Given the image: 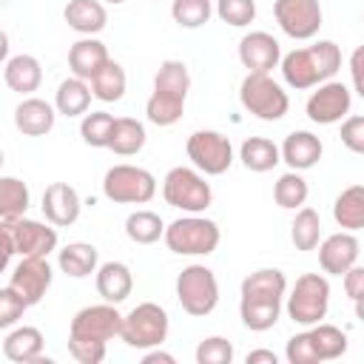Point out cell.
Returning a JSON list of instances; mask_svg holds the SVG:
<instances>
[{"instance_id": "1", "label": "cell", "mask_w": 364, "mask_h": 364, "mask_svg": "<svg viewBox=\"0 0 364 364\" xmlns=\"http://www.w3.org/2000/svg\"><path fill=\"white\" fill-rule=\"evenodd\" d=\"M279 68L290 88L307 91V88H316V85L333 80V74L341 68V48L333 40H318L307 48L287 51L282 57Z\"/></svg>"}, {"instance_id": "2", "label": "cell", "mask_w": 364, "mask_h": 364, "mask_svg": "<svg viewBox=\"0 0 364 364\" xmlns=\"http://www.w3.org/2000/svg\"><path fill=\"white\" fill-rule=\"evenodd\" d=\"M0 239H3V267H9L11 256H48L57 250V230L51 222H37V219H3L0 225Z\"/></svg>"}, {"instance_id": "3", "label": "cell", "mask_w": 364, "mask_h": 364, "mask_svg": "<svg viewBox=\"0 0 364 364\" xmlns=\"http://www.w3.org/2000/svg\"><path fill=\"white\" fill-rule=\"evenodd\" d=\"M165 245L176 256H208L219 247V225L213 219H205L199 213H188L182 219H173L165 228Z\"/></svg>"}, {"instance_id": "4", "label": "cell", "mask_w": 364, "mask_h": 364, "mask_svg": "<svg viewBox=\"0 0 364 364\" xmlns=\"http://www.w3.org/2000/svg\"><path fill=\"white\" fill-rule=\"evenodd\" d=\"M239 102L247 114H253L256 119H264V122L282 119L290 108L287 91L270 74H253V71H247V77L239 85Z\"/></svg>"}, {"instance_id": "5", "label": "cell", "mask_w": 364, "mask_h": 364, "mask_svg": "<svg viewBox=\"0 0 364 364\" xmlns=\"http://www.w3.org/2000/svg\"><path fill=\"white\" fill-rule=\"evenodd\" d=\"M162 196L171 208L185 210V213H205L213 202L210 182H205L202 171L196 168H171L162 179Z\"/></svg>"}, {"instance_id": "6", "label": "cell", "mask_w": 364, "mask_h": 364, "mask_svg": "<svg viewBox=\"0 0 364 364\" xmlns=\"http://www.w3.org/2000/svg\"><path fill=\"white\" fill-rule=\"evenodd\" d=\"M105 199L117 205H148L156 196V176L139 165H114L102 176Z\"/></svg>"}, {"instance_id": "7", "label": "cell", "mask_w": 364, "mask_h": 364, "mask_svg": "<svg viewBox=\"0 0 364 364\" xmlns=\"http://www.w3.org/2000/svg\"><path fill=\"white\" fill-rule=\"evenodd\" d=\"M176 299L188 316H208L219 304V282L210 267L188 264L176 276Z\"/></svg>"}, {"instance_id": "8", "label": "cell", "mask_w": 364, "mask_h": 364, "mask_svg": "<svg viewBox=\"0 0 364 364\" xmlns=\"http://www.w3.org/2000/svg\"><path fill=\"white\" fill-rule=\"evenodd\" d=\"M327 307H330V282L321 273L299 276L287 296V316L296 324L313 327L327 316Z\"/></svg>"}, {"instance_id": "9", "label": "cell", "mask_w": 364, "mask_h": 364, "mask_svg": "<svg viewBox=\"0 0 364 364\" xmlns=\"http://www.w3.org/2000/svg\"><path fill=\"white\" fill-rule=\"evenodd\" d=\"M119 338L134 347V350H151L159 347L168 338V313L156 301H142L136 304L125 318H122V333Z\"/></svg>"}, {"instance_id": "10", "label": "cell", "mask_w": 364, "mask_h": 364, "mask_svg": "<svg viewBox=\"0 0 364 364\" xmlns=\"http://www.w3.org/2000/svg\"><path fill=\"white\" fill-rule=\"evenodd\" d=\"M188 159L205 176H219L233 165V145L219 131H193L188 136Z\"/></svg>"}, {"instance_id": "11", "label": "cell", "mask_w": 364, "mask_h": 364, "mask_svg": "<svg viewBox=\"0 0 364 364\" xmlns=\"http://www.w3.org/2000/svg\"><path fill=\"white\" fill-rule=\"evenodd\" d=\"M122 318L125 316L111 301L88 304V307L74 313V318L68 324V336L71 338H91V341H111L122 333Z\"/></svg>"}, {"instance_id": "12", "label": "cell", "mask_w": 364, "mask_h": 364, "mask_svg": "<svg viewBox=\"0 0 364 364\" xmlns=\"http://www.w3.org/2000/svg\"><path fill=\"white\" fill-rule=\"evenodd\" d=\"M273 17L293 40H313L324 20L318 0H273Z\"/></svg>"}, {"instance_id": "13", "label": "cell", "mask_w": 364, "mask_h": 364, "mask_svg": "<svg viewBox=\"0 0 364 364\" xmlns=\"http://www.w3.org/2000/svg\"><path fill=\"white\" fill-rule=\"evenodd\" d=\"M350 105H353L350 88L338 80H327V82L316 85V91L307 97L304 111H307L310 122H316V125H336V122L347 119Z\"/></svg>"}, {"instance_id": "14", "label": "cell", "mask_w": 364, "mask_h": 364, "mask_svg": "<svg viewBox=\"0 0 364 364\" xmlns=\"http://www.w3.org/2000/svg\"><path fill=\"white\" fill-rule=\"evenodd\" d=\"M51 264H48V256H20V262L11 267L9 273V284L28 301V304H37L46 290L51 287Z\"/></svg>"}, {"instance_id": "15", "label": "cell", "mask_w": 364, "mask_h": 364, "mask_svg": "<svg viewBox=\"0 0 364 364\" xmlns=\"http://www.w3.org/2000/svg\"><path fill=\"white\" fill-rule=\"evenodd\" d=\"M239 60L253 74H270L282 63V46L267 31H250L239 40Z\"/></svg>"}, {"instance_id": "16", "label": "cell", "mask_w": 364, "mask_h": 364, "mask_svg": "<svg viewBox=\"0 0 364 364\" xmlns=\"http://www.w3.org/2000/svg\"><path fill=\"white\" fill-rule=\"evenodd\" d=\"M358 239L353 230H338L318 242V264L330 276H344L358 259Z\"/></svg>"}, {"instance_id": "17", "label": "cell", "mask_w": 364, "mask_h": 364, "mask_svg": "<svg viewBox=\"0 0 364 364\" xmlns=\"http://www.w3.org/2000/svg\"><path fill=\"white\" fill-rule=\"evenodd\" d=\"M40 208H43L46 219L54 228H68V225H74L80 219L82 199H80V193L68 182H51L43 191V205Z\"/></svg>"}, {"instance_id": "18", "label": "cell", "mask_w": 364, "mask_h": 364, "mask_svg": "<svg viewBox=\"0 0 364 364\" xmlns=\"http://www.w3.org/2000/svg\"><path fill=\"white\" fill-rule=\"evenodd\" d=\"M321 154H324V145L313 131H293L282 142V162H287L290 171H307L318 165Z\"/></svg>"}, {"instance_id": "19", "label": "cell", "mask_w": 364, "mask_h": 364, "mask_svg": "<svg viewBox=\"0 0 364 364\" xmlns=\"http://www.w3.org/2000/svg\"><path fill=\"white\" fill-rule=\"evenodd\" d=\"M54 119H57V105L40 100V97H26L14 108V125L26 136H43V134H48L54 128Z\"/></svg>"}, {"instance_id": "20", "label": "cell", "mask_w": 364, "mask_h": 364, "mask_svg": "<svg viewBox=\"0 0 364 364\" xmlns=\"http://www.w3.org/2000/svg\"><path fill=\"white\" fill-rule=\"evenodd\" d=\"M108 48L97 37H82L68 48V68L74 77H82L91 82V77L108 63Z\"/></svg>"}, {"instance_id": "21", "label": "cell", "mask_w": 364, "mask_h": 364, "mask_svg": "<svg viewBox=\"0 0 364 364\" xmlns=\"http://www.w3.org/2000/svg\"><path fill=\"white\" fill-rule=\"evenodd\" d=\"M131 290H134V276L125 262H105L97 267V293L102 296V301L119 304L131 296Z\"/></svg>"}, {"instance_id": "22", "label": "cell", "mask_w": 364, "mask_h": 364, "mask_svg": "<svg viewBox=\"0 0 364 364\" xmlns=\"http://www.w3.org/2000/svg\"><path fill=\"white\" fill-rule=\"evenodd\" d=\"M43 333L37 327H14L3 338V355L14 364H34L43 355Z\"/></svg>"}, {"instance_id": "23", "label": "cell", "mask_w": 364, "mask_h": 364, "mask_svg": "<svg viewBox=\"0 0 364 364\" xmlns=\"http://www.w3.org/2000/svg\"><path fill=\"white\" fill-rule=\"evenodd\" d=\"M63 17H65L68 28H74L85 37L100 34L108 23V11L100 0H68L63 9Z\"/></svg>"}, {"instance_id": "24", "label": "cell", "mask_w": 364, "mask_h": 364, "mask_svg": "<svg viewBox=\"0 0 364 364\" xmlns=\"http://www.w3.org/2000/svg\"><path fill=\"white\" fill-rule=\"evenodd\" d=\"M3 80L11 91L17 94H31L40 88L43 82V68H40V60L31 57V54H14L6 60L3 65Z\"/></svg>"}, {"instance_id": "25", "label": "cell", "mask_w": 364, "mask_h": 364, "mask_svg": "<svg viewBox=\"0 0 364 364\" xmlns=\"http://www.w3.org/2000/svg\"><path fill=\"white\" fill-rule=\"evenodd\" d=\"M91 82L82 80V77H68L57 85V94H54V105H57V114L63 117H85L88 114V105H91Z\"/></svg>"}, {"instance_id": "26", "label": "cell", "mask_w": 364, "mask_h": 364, "mask_svg": "<svg viewBox=\"0 0 364 364\" xmlns=\"http://www.w3.org/2000/svg\"><path fill=\"white\" fill-rule=\"evenodd\" d=\"M57 264L65 276L71 279H85L91 273H97L100 267V256L97 247L91 242H68L60 253H57Z\"/></svg>"}, {"instance_id": "27", "label": "cell", "mask_w": 364, "mask_h": 364, "mask_svg": "<svg viewBox=\"0 0 364 364\" xmlns=\"http://www.w3.org/2000/svg\"><path fill=\"white\" fill-rule=\"evenodd\" d=\"M239 159L253 173H267L282 162V148L267 136H247L239 148Z\"/></svg>"}, {"instance_id": "28", "label": "cell", "mask_w": 364, "mask_h": 364, "mask_svg": "<svg viewBox=\"0 0 364 364\" xmlns=\"http://www.w3.org/2000/svg\"><path fill=\"white\" fill-rule=\"evenodd\" d=\"M333 219L341 230H361L364 228V185L344 188L333 202Z\"/></svg>"}, {"instance_id": "29", "label": "cell", "mask_w": 364, "mask_h": 364, "mask_svg": "<svg viewBox=\"0 0 364 364\" xmlns=\"http://www.w3.org/2000/svg\"><path fill=\"white\" fill-rule=\"evenodd\" d=\"M287 293V279L276 267H262L245 276L242 282V299H284Z\"/></svg>"}, {"instance_id": "30", "label": "cell", "mask_w": 364, "mask_h": 364, "mask_svg": "<svg viewBox=\"0 0 364 364\" xmlns=\"http://www.w3.org/2000/svg\"><path fill=\"white\" fill-rule=\"evenodd\" d=\"M239 316L247 330L264 333L279 321L282 301L279 299H239Z\"/></svg>"}, {"instance_id": "31", "label": "cell", "mask_w": 364, "mask_h": 364, "mask_svg": "<svg viewBox=\"0 0 364 364\" xmlns=\"http://www.w3.org/2000/svg\"><path fill=\"white\" fill-rule=\"evenodd\" d=\"M145 125L134 117H117V125H114V136H111V151L117 156H134L145 148Z\"/></svg>"}, {"instance_id": "32", "label": "cell", "mask_w": 364, "mask_h": 364, "mask_svg": "<svg viewBox=\"0 0 364 364\" xmlns=\"http://www.w3.org/2000/svg\"><path fill=\"white\" fill-rule=\"evenodd\" d=\"M125 85H128L125 68H122L119 63H114V60H108V63L91 77V91H94V97L102 100V102H117V100H122Z\"/></svg>"}, {"instance_id": "33", "label": "cell", "mask_w": 364, "mask_h": 364, "mask_svg": "<svg viewBox=\"0 0 364 364\" xmlns=\"http://www.w3.org/2000/svg\"><path fill=\"white\" fill-rule=\"evenodd\" d=\"M154 91L159 94H171V97H179V100H188V91H191V74H188V65L182 60H165L154 77Z\"/></svg>"}, {"instance_id": "34", "label": "cell", "mask_w": 364, "mask_h": 364, "mask_svg": "<svg viewBox=\"0 0 364 364\" xmlns=\"http://www.w3.org/2000/svg\"><path fill=\"white\" fill-rule=\"evenodd\" d=\"M290 242L301 253L318 247V242H321V216L313 208H299V213L290 225Z\"/></svg>"}, {"instance_id": "35", "label": "cell", "mask_w": 364, "mask_h": 364, "mask_svg": "<svg viewBox=\"0 0 364 364\" xmlns=\"http://www.w3.org/2000/svg\"><path fill=\"white\" fill-rule=\"evenodd\" d=\"M125 236L136 245H154L165 236V222L154 210H134L125 219Z\"/></svg>"}, {"instance_id": "36", "label": "cell", "mask_w": 364, "mask_h": 364, "mask_svg": "<svg viewBox=\"0 0 364 364\" xmlns=\"http://www.w3.org/2000/svg\"><path fill=\"white\" fill-rule=\"evenodd\" d=\"M28 202H31V193H28V185L23 179H17V176H3L0 179V216L3 219L26 216Z\"/></svg>"}, {"instance_id": "37", "label": "cell", "mask_w": 364, "mask_h": 364, "mask_svg": "<svg viewBox=\"0 0 364 364\" xmlns=\"http://www.w3.org/2000/svg\"><path fill=\"white\" fill-rule=\"evenodd\" d=\"M307 193H310V188H307V182H304V176H301L299 171L282 173V176L276 179V185H273V199H276V205L284 208V210L304 208Z\"/></svg>"}, {"instance_id": "38", "label": "cell", "mask_w": 364, "mask_h": 364, "mask_svg": "<svg viewBox=\"0 0 364 364\" xmlns=\"http://www.w3.org/2000/svg\"><path fill=\"white\" fill-rule=\"evenodd\" d=\"M185 114V100L179 97H171V94H159L154 91L145 102V117L148 122L159 125V128H168V125H176Z\"/></svg>"}, {"instance_id": "39", "label": "cell", "mask_w": 364, "mask_h": 364, "mask_svg": "<svg viewBox=\"0 0 364 364\" xmlns=\"http://www.w3.org/2000/svg\"><path fill=\"white\" fill-rule=\"evenodd\" d=\"M114 125H117V117L114 114H108V111H91L80 122V136L91 148H108L111 145V136H114Z\"/></svg>"}, {"instance_id": "40", "label": "cell", "mask_w": 364, "mask_h": 364, "mask_svg": "<svg viewBox=\"0 0 364 364\" xmlns=\"http://www.w3.org/2000/svg\"><path fill=\"white\" fill-rule=\"evenodd\" d=\"M310 333H313V341H316V350H318L321 361H333V358H341L347 353V336L336 324L318 321V324L310 327Z\"/></svg>"}, {"instance_id": "41", "label": "cell", "mask_w": 364, "mask_h": 364, "mask_svg": "<svg viewBox=\"0 0 364 364\" xmlns=\"http://www.w3.org/2000/svg\"><path fill=\"white\" fill-rule=\"evenodd\" d=\"M210 14H213L210 0H173L171 3V17L182 28H199L210 20Z\"/></svg>"}, {"instance_id": "42", "label": "cell", "mask_w": 364, "mask_h": 364, "mask_svg": "<svg viewBox=\"0 0 364 364\" xmlns=\"http://www.w3.org/2000/svg\"><path fill=\"white\" fill-rule=\"evenodd\" d=\"M216 17L233 28H245L256 17V0H216Z\"/></svg>"}, {"instance_id": "43", "label": "cell", "mask_w": 364, "mask_h": 364, "mask_svg": "<svg viewBox=\"0 0 364 364\" xmlns=\"http://www.w3.org/2000/svg\"><path fill=\"white\" fill-rule=\"evenodd\" d=\"M284 358L290 364H318L321 355L316 350V341H313V333L304 330V333H296L287 338V347H284Z\"/></svg>"}, {"instance_id": "44", "label": "cell", "mask_w": 364, "mask_h": 364, "mask_svg": "<svg viewBox=\"0 0 364 364\" xmlns=\"http://www.w3.org/2000/svg\"><path fill=\"white\" fill-rule=\"evenodd\" d=\"M230 361H233V344L225 336H210L199 341L196 364H230Z\"/></svg>"}, {"instance_id": "45", "label": "cell", "mask_w": 364, "mask_h": 364, "mask_svg": "<svg viewBox=\"0 0 364 364\" xmlns=\"http://www.w3.org/2000/svg\"><path fill=\"white\" fill-rule=\"evenodd\" d=\"M28 307H31V304H28L11 284H6V287L0 290V327H3V330L14 327L17 318H23V313H26Z\"/></svg>"}, {"instance_id": "46", "label": "cell", "mask_w": 364, "mask_h": 364, "mask_svg": "<svg viewBox=\"0 0 364 364\" xmlns=\"http://www.w3.org/2000/svg\"><path fill=\"white\" fill-rule=\"evenodd\" d=\"M105 344L108 341H91V338H71L68 336V353L80 364H100V361H105Z\"/></svg>"}, {"instance_id": "47", "label": "cell", "mask_w": 364, "mask_h": 364, "mask_svg": "<svg viewBox=\"0 0 364 364\" xmlns=\"http://www.w3.org/2000/svg\"><path fill=\"white\" fill-rule=\"evenodd\" d=\"M341 142L353 154H364V117H347L341 122Z\"/></svg>"}, {"instance_id": "48", "label": "cell", "mask_w": 364, "mask_h": 364, "mask_svg": "<svg viewBox=\"0 0 364 364\" xmlns=\"http://www.w3.org/2000/svg\"><path fill=\"white\" fill-rule=\"evenodd\" d=\"M350 80H353L355 94L364 100V46H358L350 54Z\"/></svg>"}, {"instance_id": "49", "label": "cell", "mask_w": 364, "mask_h": 364, "mask_svg": "<svg viewBox=\"0 0 364 364\" xmlns=\"http://www.w3.org/2000/svg\"><path fill=\"white\" fill-rule=\"evenodd\" d=\"M344 293L355 301L358 296H364V264H353L344 273Z\"/></svg>"}, {"instance_id": "50", "label": "cell", "mask_w": 364, "mask_h": 364, "mask_svg": "<svg viewBox=\"0 0 364 364\" xmlns=\"http://www.w3.org/2000/svg\"><path fill=\"white\" fill-rule=\"evenodd\" d=\"M245 361L247 364H279V358H276L273 350H250Z\"/></svg>"}, {"instance_id": "51", "label": "cell", "mask_w": 364, "mask_h": 364, "mask_svg": "<svg viewBox=\"0 0 364 364\" xmlns=\"http://www.w3.org/2000/svg\"><path fill=\"white\" fill-rule=\"evenodd\" d=\"M156 361H159V364H173L176 358H173L171 353H162V350H154V347H151V353H145L142 364H156Z\"/></svg>"}, {"instance_id": "52", "label": "cell", "mask_w": 364, "mask_h": 364, "mask_svg": "<svg viewBox=\"0 0 364 364\" xmlns=\"http://www.w3.org/2000/svg\"><path fill=\"white\" fill-rule=\"evenodd\" d=\"M353 304H355V318H358V321L364 324V296H358V299H355Z\"/></svg>"}, {"instance_id": "53", "label": "cell", "mask_w": 364, "mask_h": 364, "mask_svg": "<svg viewBox=\"0 0 364 364\" xmlns=\"http://www.w3.org/2000/svg\"><path fill=\"white\" fill-rule=\"evenodd\" d=\"M105 3H111V6H119V3H125V0H105Z\"/></svg>"}]
</instances>
